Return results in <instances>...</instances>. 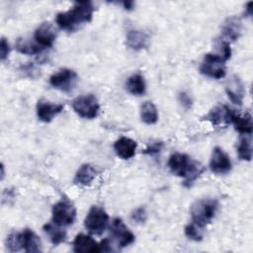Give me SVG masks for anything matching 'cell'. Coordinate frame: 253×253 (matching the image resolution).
Instances as JSON below:
<instances>
[{
    "mask_svg": "<svg viewBox=\"0 0 253 253\" xmlns=\"http://www.w3.org/2000/svg\"><path fill=\"white\" fill-rule=\"evenodd\" d=\"M94 10V5L90 1L76 2L68 11L56 15V24L61 30L74 32L79 26L92 20Z\"/></svg>",
    "mask_w": 253,
    "mask_h": 253,
    "instance_id": "6da1fadb",
    "label": "cell"
},
{
    "mask_svg": "<svg viewBox=\"0 0 253 253\" xmlns=\"http://www.w3.org/2000/svg\"><path fill=\"white\" fill-rule=\"evenodd\" d=\"M168 167L170 171L178 176L184 178V186L187 188L192 187L198 177L205 171L204 166L189 157L187 154L176 152L169 157Z\"/></svg>",
    "mask_w": 253,
    "mask_h": 253,
    "instance_id": "7a4b0ae2",
    "label": "cell"
},
{
    "mask_svg": "<svg viewBox=\"0 0 253 253\" xmlns=\"http://www.w3.org/2000/svg\"><path fill=\"white\" fill-rule=\"evenodd\" d=\"M140 118L146 125H153L158 121V112L152 102H144L140 108Z\"/></svg>",
    "mask_w": 253,
    "mask_h": 253,
    "instance_id": "603a6c76",
    "label": "cell"
},
{
    "mask_svg": "<svg viewBox=\"0 0 253 253\" xmlns=\"http://www.w3.org/2000/svg\"><path fill=\"white\" fill-rule=\"evenodd\" d=\"M77 74L75 71L63 68L53 73L49 78V84L64 93H71L77 83Z\"/></svg>",
    "mask_w": 253,
    "mask_h": 253,
    "instance_id": "ba28073f",
    "label": "cell"
},
{
    "mask_svg": "<svg viewBox=\"0 0 253 253\" xmlns=\"http://www.w3.org/2000/svg\"><path fill=\"white\" fill-rule=\"evenodd\" d=\"M110 231L121 247H126L134 241L133 233L128 230L121 218L117 217L113 219Z\"/></svg>",
    "mask_w": 253,
    "mask_h": 253,
    "instance_id": "30bf717a",
    "label": "cell"
},
{
    "mask_svg": "<svg viewBox=\"0 0 253 253\" xmlns=\"http://www.w3.org/2000/svg\"><path fill=\"white\" fill-rule=\"evenodd\" d=\"M238 156L241 160L250 161L252 158V139L251 134H243L237 145Z\"/></svg>",
    "mask_w": 253,
    "mask_h": 253,
    "instance_id": "cb8c5ba5",
    "label": "cell"
},
{
    "mask_svg": "<svg viewBox=\"0 0 253 253\" xmlns=\"http://www.w3.org/2000/svg\"><path fill=\"white\" fill-rule=\"evenodd\" d=\"M96 175H97V170L94 166L90 164H83L76 172L73 182L78 186L87 187L92 184V182L96 178Z\"/></svg>",
    "mask_w": 253,
    "mask_h": 253,
    "instance_id": "ac0fdd59",
    "label": "cell"
},
{
    "mask_svg": "<svg viewBox=\"0 0 253 253\" xmlns=\"http://www.w3.org/2000/svg\"><path fill=\"white\" fill-rule=\"evenodd\" d=\"M225 60L221 57V55L208 53L205 55L204 60L200 66V72L208 77L220 79L225 76L226 67Z\"/></svg>",
    "mask_w": 253,
    "mask_h": 253,
    "instance_id": "5b68a950",
    "label": "cell"
},
{
    "mask_svg": "<svg viewBox=\"0 0 253 253\" xmlns=\"http://www.w3.org/2000/svg\"><path fill=\"white\" fill-rule=\"evenodd\" d=\"M210 168L215 174H226L231 170L229 156L221 147H214L210 160Z\"/></svg>",
    "mask_w": 253,
    "mask_h": 253,
    "instance_id": "9c48e42d",
    "label": "cell"
},
{
    "mask_svg": "<svg viewBox=\"0 0 253 253\" xmlns=\"http://www.w3.org/2000/svg\"><path fill=\"white\" fill-rule=\"evenodd\" d=\"M112 251V247L109 239H103L100 243V252H109Z\"/></svg>",
    "mask_w": 253,
    "mask_h": 253,
    "instance_id": "d6a6232c",
    "label": "cell"
},
{
    "mask_svg": "<svg viewBox=\"0 0 253 253\" xmlns=\"http://www.w3.org/2000/svg\"><path fill=\"white\" fill-rule=\"evenodd\" d=\"M131 219L137 223H143L146 220V211L144 208L136 209L130 215Z\"/></svg>",
    "mask_w": 253,
    "mask_h": 253,
    "instance_id": "f1b7e54d",
    "label": "cell"
},
{
    "mask_svg": "<svg viewBox=\"0 0 253 253\" xmlns=\"http://www.w3.org/2000/svg\"><path fill=\"white\" fill-rule=\"evenodd\" d=\"M224 38L230 41H236L241 34V22L236 17L227 18L221 28Z\"/></svg>",
    "mask_w": 253,
    "mask_h": 253,
    "instance_id": "d6986e66",
    "label": "cell"
},
{
    "mask_svg": "<svg viewBox=\"0 0 253 253\" xmlns=\"http://www.w3.org/2000/svg\"><path fill=\"white\" fill-rule=\"evenodd\" d=\"M218 208V203L212 199L199 200L191 207V216L193 223L204 228L214 217Z\"/></svg>",
    "mask_w": 253,
    "mask_h": 253,
    "instance_id": "3957f363",
    "label": "cell"
},
{
    "mask_svg": "<svg viewBox=\"0 0 253 253\" xmlns=\"http://www.w3.org/2000/svg\"><path fill=\"white\" fill-rule=\"evenodd\" d=\"M230 124L234 126V128L241 134L252 133V118L249 113L238 114L232 110Z\"/></svg>",
    "mask_w": 253,
    "mask_h": 253,
    "instance_id": "e0dca14e",
    "label": "cell"
},
{
    "mask_svg": "<svg viewBox=\"0 0 253 253\" xmlns=\"http://www.w3.org/2000/svg\"><path fill=\"white\" fill-rule=\"evenodd\" d=\"M76 217V210L73 204L67 199L57 202L52 208V220L55 225L66 226L74 222Z\"/></svg>",
    "mask_w": 253,
    "mask_h": 253,
    "instance_id": "52a82bcc",
    "label": "cell"
},
{
    "mask_svg": "<svg viewBox=\"0 0 253 253\" xmlns=\"http://www.w3.org/2000/svg\"><path fill=\"white\" fill-rule=\"evenodd\" d=\"M22 235V245L23 249L26 252H40L41 249V240L39 236L31 229L26 228L23 232H21Z\"/></svg>",
    "mask_w": 253,
    "mask_h": 253,
    "instance_id": "44dd1931",
    "label": "cell"
},
{
    "mask_svg": "<svg viewBox=\"0 0 253 253\" xmlns=\"http://www.w3.org/2000/svg\"><path fill=\"white\" fill-rule=\"evenodd\" d=\"M108 221L109 215L106 211L99 206H93L84 219V225L91 234L101 235L107 228Z\"/></svg>",
    "mask_w": 253,
    "mask_h": 253,
    "instance_id": "277c9868",
    "label": "cell"
},
{
    "mask_svg": "<svg viewBox=\"0 0 253 253\" xmlns=\"http://www.w3.org/2000/svg\"><path fill=\"white\" fill-rule=\"evenodd\" d=\"M163 147V142H154L150 145H148L144 150L143 153L144 154H148V155H154L157 154Z\"/></svg>",
    "mask_w": 253,
    "mask_h": 253,
    "instance_id": "f546056e",
    "label": "cell"
},
{
    "mask_svg": "<svg viewBox=\"0 0 253 253\" xmlns=\"http://www.w3.org/2000/svg\"><path fill=\"white\" fill-rule=\"evenodd\" d=\"M74 112L84 119H95L98 116L100 106L97 98L93 94L83 95L75 98L72 101Z\"/></svg>",
    "mask_w": 253,
    "mask_h": 253,
    "instance_id": "8992f818",
    "label": "cell"
},
{
    "mask_svg": "<svg viewBox=\"0 0 253 253\" xmlns=\"http://www.w3.org/2000/svg\"><path fill=\"white\" fill-rule=\"evenodd\" d=\"M185 235L194 240V241H201L203 239V234L201 232V227L197 226L195 223H190L185 226L184 229Z\"/></svg>",
    "mask_w": 253,
    "mask_h": 253,
    "instance_id": "83f0119b",
    "label": "cell"
},
{
    "mask_svg": "<svg viewBox=\"0 0 253 253\" xmlns=\"http://www.w3.org/2000/svg\"><path fill=\"white\" fill-rule=\"evenodd\" d=\"M124 8L126 10H131L133 8V2L132 1H127V2H124L123 3Z\"/></svg>",
    "mask_w": 253,
    "mask_h": 253,
    "instance_id": "836d02e7",
    "label": "cell"
},
{
    "mask_svg": "<svg viewBox=\"0 0 253 253\" xmlns=\"http://www.w3.org/2000/svg\"><path fill=\"white\" fill-rule=\"evenodd\" d=\"M56 30L49 22H44L41 24L38 29L35 31L34 38L36 42L39 43L42 47H50L52 46L56 39Z\"/></svg>",
    "mask_w": 253,
    "mask_h": 253,
    "instance_id": "8fae6325",
    "label": "cell"
},
{
    "mask_svg": "<svg viewBox=\"0 0 253 253\" xmlns=\"http://www.w3.org/2000/svg\"><path fill=\"white\" fill-rule=\"evenodd\" d=\"M137 147L136 141L131 138L122 136L114 143V149L117 155L122 159H129L134 156Z\"/></svg>",
    "mask_w": 253,
    "mask_h": 253,
    "instance_id": "9a60e30c",
    "label": "cell"
},
{
    "mask_svg": "<svg viewBox=\"0 0 253 253\" xmlns=\"http://www.w3.org/2000/svg\"><path fill=\"white\" fill-rule=\"evenodd\" d=\"M10 52V45L6 39L2 38L1 44H0V53H1V59L5 60L8 57V54Z\"/></svg>",
    "mask_w": 253,
    "mask_h": 253,
    "instance_id": "4dcf8cb0",
    "label": "cell"
},
{
    "mask_svg": "<svg viewBox=\"0 0 253 253\" xmlns=\"http://www.w3.org/2000/svg\"><path fill=\"white\" fill-rule=\"evenodd\" d=\"M6 247L11 252H16L23 249L22 235L20 232H11L6 238Z\"/></svg>",
    "mask_w": 253,
    "mask_h": 253,
    "instance_id": "4316f807",
    "label": "cell"
},
{
    "mask_svg": "<svg viewBox=\"0 0 253 253\" xmlns=\"http://www.w3.org/2000/svg\"><path fill=\"white\" fill-rule=\"evenodd\" d=\"M179 101L181 103V105L186 109L189 110L192 106V99L189 97L188 94H186L185 92H181L179 94Z\"/></svg>",
    "mask_w": 253,
    "mask_h": 253,
    "instance_id": "1f68e13d",
    "label": "cell"
},
{
    "mask_svg": "<svg viewBox=\"0 0 253 253\" xmlns=\"http://www.w3.org/2000/svg\"><path fill=\"white\" fill-rule=\"evenodd\" d=\"M126 90L132 95L140 96L144 94L146 87H145L143 76L139 73H135L131 75L130 77H128L126 83Z\"/></svg>",
    "mask_w": 253,
    "mask_h": 253,
    "instance_id": "7402d4cb",
    "label": "cell"
},
{
    "mask_svg": "<svg viewBox=\"0 0 253 253\" xmlns=\"http://www.w3.org/2000/svg\"><path fill=\"white\" fill-rule=\"evenodd\" d=\"M251 5H252V2H248V3H247V6H246V11H247V14H248L249 16H251V15H252Z\"/></svg>",
    "mask_w": 253,
    "mask_h": 253,
    "instance_id": "e575fe53",
    "label": "cell"
},
{
    "mask_svg": "<svg viewBox=\"0 0 253 253\" xmlns=\"http://www.w3.org/2000/svg\"><path fill=\"white\" fill-rule=\"evenodd\" d=\"M225 91H226L228 98L230 99V101L233 104H236L239 106L242 104L245 90H244V86H243L240 78L237 75H233L227 81Z\"/></svg>",
    "mask_w": 253,
    "mask_h": 253,
    "instance_id": "5bb4252c",
    "label": "cell"
},
{
    "mask_svg": "<svg viewBox=\"0 0 253 253\" xmlns=\"http://www.w3.org/2000/svg\"><path fill=\"white\" fill-rule=\"evenodd\" d=\"M63 108L64 106L62 104H53L42 99L37 104V115L40 121L49 123L62 112Z\"/></svg>",
    "mask_w": 253,
    "mask_h": 253,
    "instance_id": "7c38bea8",
    "label": "cell"
},
{
    "mask_svg": "<svg viewBox=\"0 0 253 253\" xmlns=\"http://www.w3.org/2000/svg\"><path fill=\"white\" fill-rule=\"evenodd\" d=\"M43 230L47 234L50 242L53 245H58L64 242L66 239V232L63 229L59 228L58 225L54 226L51 223H46L43 225Z\"/></svg>",
    "mask_w": 253,
    "mask_h": 253,
    "instance_id": "d4e9b609",
    "label": "cell"
},
{
    "mask_svg": "<svg viewBox=\"0 0 253 253\" xmlns=\"http://www.w3.org/2000/svg\"><path fill=\"white\" fill-rule=\"evenodd\" d=\"M16 49L23 54L32 55V54L40 53L43 49V47H42L37 42L35 43V42H29L25 39H18V41L16 42Z\"/></svg>",
    "mask_w": 253,
    "mask_h": 253,
    "instance_id": "484cf974",
    "label": "cell"
},
{
    "mask_svg": "<svg viewBox=\"0 0 253 253\" xmlns=\"http://www.w3.org/2000/svg\"><path fill=\"white\" fill-rule=\"evenodd\" d=\"M148 42V36L143 31L130 30L126 36V44L134 50L145 48Z\"/></svg>",
    "mask_w": 253,
    "mask_h": 253,
    "instance_id": "ffe728a7",
    "label": "cell"
},
{
    "mask_svg": "<svg viewBox=\"0 0 253 253\" xmlns=\"http://www.w3.org/2000/svg\"><path fill=\"white\" fill-rule=\"evenodd\" d=\"M232 110L225 105H218L212 108L205 117V120L211 122L214 126H224L230 124Z\"/></svg>",
    "mask_w": 253,
    "mask_h": 253,
    "instance_id": "4fadbf2b",
    "label": "cell"
},
{
    "mask_svg": "<svg viewBox=\"0 0 253 253\" xmlns=\"http://www.w3.org/2000/svg\"><path fill=\"white\" fill-rule=\"evenodd\" d=\"M73 250L74 252H100V244L97 243L91 236L79 233L76 235L73 241Z\"/></svg>",
    "mask_w": 253,
    "mask_h": 253,
    "instance_id": "2e32d148",
    "label": "cell"
}]
</instances>
